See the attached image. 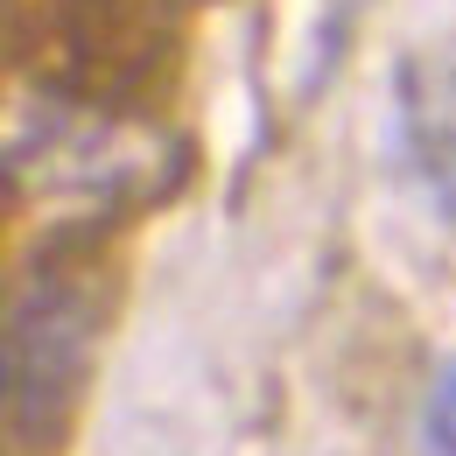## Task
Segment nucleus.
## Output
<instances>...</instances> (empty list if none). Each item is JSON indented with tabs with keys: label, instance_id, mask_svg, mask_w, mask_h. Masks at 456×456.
<instances>
[{
	"label": "nucleus",
	"instance_id": "2",
	"mask_svg": "<svg viewBox=\"0 0 456 456\" xmlns=\"http://www.w3.org/2000/svg\"><path fill=\"white\" fill-rule=\"evenodd\" d=\"M428 190H436L443 218L456 225V113L436 119V134H428Z\"/></svg>",
	"mask_w": 456,
	"mask_h": 456
},
{
	"label": "nucleus",
	"instance_id": "1",
	"mask_svg": "<svg viewBox=\"0 0 456 456\" xmlns=\"http://www.w3.org/2000/svg\"><path fill=\"white\" fill-rule=\"evenodd\" d=\"M421 456H456V358L421 400Z\"/></svg>",
	"mask_w": 456,
	"mask_h": 456
}]
</instances>
